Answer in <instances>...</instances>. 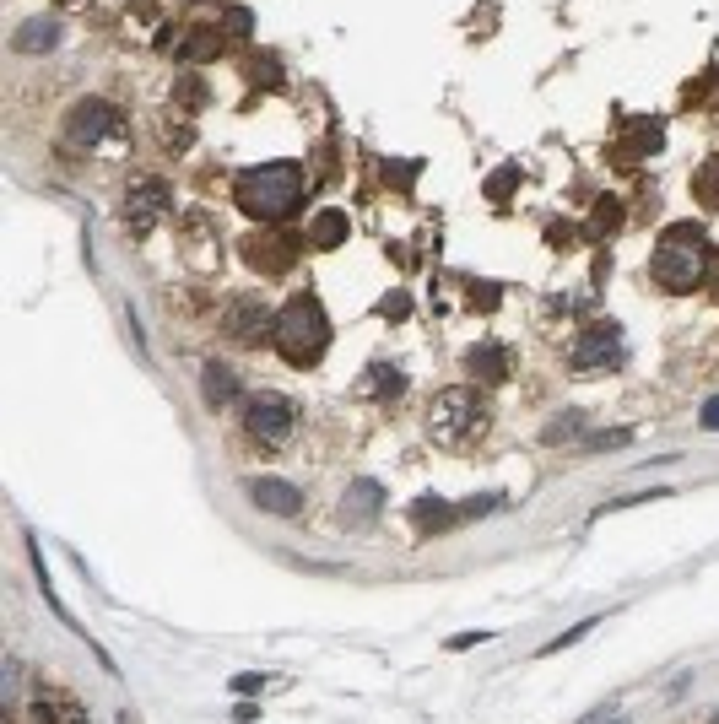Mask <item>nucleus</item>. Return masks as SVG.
Here are the masks:
<instances>
[{
    "instance_id": "obj_20",
    "label": "nucleus",
    "mask_w": 719,
    "mask_h": 724,
    "mask_svg": "<svg viewBox=\"0 0 719 724\" xmlns=\"http://www.w3.org/2000/svg\"><path fill=\"white\" fill-rule=\"evenodd\" d=\"M617 227H622V206H617V200H601V206H595V217H590V233H595V238H611Z\"/></svg>"
},
{
    "instance_id": "obj_12",
    "label": "nucleus",
    "mask_w": 719,
    "mask_h": 724,
    "mask_svg": "<svg viewBox=\"0 0 719 724\" xmlns=\"http://www.w3.org/2000/svg\"><path fill=\"white\" fill-rule=\"evenodd\" d=\"M379 508H384V487L363 476V481H352V487H346V498H341V519H346V525H374Z\"/></svg>"
},
{
    "instance_id": "obj_2",
    "label": "nucleus",
    "mask_w": 719,
    "mask_h": 724,
    "mask_svg": "<svg viewBox=\"0 0 719 724\" xmlns=\"http://www.w3.org/2000/svg\"><path fill=\"white\" fill-rule=\"evenodd\" d=\"M303 190H309V179H303L298 163H260V168L238 173V184H233L244 217H255V222H282V217H292V211H298V200H303Z\"/></svg>"
},
{
    "instance_id": "obj_7",
    "label": "nucleus",
    "mask_w": 719,
    "mask_h": 724,
    "mask_svg": "<svg viewBox=\"0 0 719 724\" xmlns=\"http://www.w3.org/2000/svg\"><path fill=\"white\" fill-rule=\"evenodd\" d=\"M114 130V103L103 98H82L65 119V146L71 152H92V146H103V136Z\"/></svg>"
},
{
    "instance_id": "obj_18",
    "label": "nucleus",
    "mask_w": 719,
    "mask_h": 724,
    "mask_svg": "<svg viewBox=\"0 0 719 724\" xmlns=\"http://www.w3.org/2000/svg\"><path fill=\"white\" fill-rule=\"evenodd\" d=\"M401 390H406V373L390 368V362H374V373L363 379V395H374V400H395Z\"/></svg>"
},
{
    "instance_id": "obj_13",
    "label": "nucleus",
    "mask_w": 719,
    "mask_h": 724,
    "mask_svg": "<svg viewBox=\"0 0 719 724\" xmlns=\"http://www.w3.org/2000/svg\"><path fill=\"white\" fill-rule=\"evenodd\" d=\"M465 368H471L476 384H503L509 379V346H498V341L471 346V352H465Z\"/></svg>"
},
{
    "instance_id": "obj_3",
    "label": "nucleus",
    "mask_w": 719,
    "mask_h": 724,
    "mask_svg": "<svg viewBox=\"0 0 719 724\" xmlns=\"http://www.w3.org/2000/svg\"><path fill=\"white\" fill-rule=\"evenodd\" d=\"M271 346H276V352H282L287 362H298V368L319 362V357H325V346H330V319H325V308H319L314 298H292L282 314H276Z\"/></svg>"
},
{
    "instance_id": "obj_28",
    "label": "nucleus",
    "mask_w": 719,
    "mask_h": 724,
    "mask_svg": "<svg viewBox=\"0 0 719 724\" xmlns=\"http://www.w3.org/2000/svg\"><path fill=\"white\" fill-rule=\"evenodd\" d=\"M714 724H719V714H714Z\"/></svg>"
},
{
    "instance_id": "obj_19",
    "label": "nucleus",
    "mask_w": 719,
    "mask_h": 724,
    "mask_svg": "<svg viewBox=\"0 0 719 724\" xmlns=\"http://www.w3.org/2000/svg\"><path fill=\"white\" fill-rule=\"evenodd\" d=\"M692 190H698V200L709 211H719V157H709V163L698 168V179H692Z\"/></svg>"
},
{
    "instance_id": "obj_22",
    "label": "nucleus",
    "mask_w": 719,
    "mask_h": 724,
    "mask_svg": "<svg viewBox=\"0 0 719 724\" xmlns=\"http://www.w3.org/2000/svg\"><path fill=\"white\" fill-rule=\"evenodd\" d=\"M633 152H660V125H638L633 130Z\"/></svg>"
},
{
    "instance_id": "obj_25",
    "label": "nucleus",
    "mask_w": 719,
    "mask_h": 724,
    "mask_svg": "<svg viewBox=\"0 0 719 724\" xmlns=\"http://www.w3.org/2000/svg\"><path fill=\"white\" fill-rule=\"evenodd\" d=\"M476 643H487V633H455V638H449V649H476Z\"/></svg>"
},
{
    "instance_id": "obj_24",
    "label": "nucleus",
    "mask_w": 719,
    "mask_h": 724,
    "mask_svg": "<svg viewBox=\"0 0 719 724\" xmlns=\"http://www.w3.org/2000/svg\"><path fill=\"white\" fill-rule=\"evenodd\" d=\"M698 422H703V427H709V433H719V395H714V400H709V406H703V411H698Z\"/></svg>"
},
{
    "instance_id": "obj_1",
    "label": "nucleus",
    "mask_w": 719,
    "mask_h": 724,
    "mask_svg": "<svg viewBox=\"0 0 719 724\" xmlns=\"http://www.w3.org/2000/svg\"><path fill=\"white\" fill-rule=\"evenodd\" d=\"M709 260H714L709 233H703L698 222H676V227H665L655 254H649V276H655L665 292H692L709 281Z\"/></svg>"
},
{
    "instance_id": "obj_16",
    "label": "nucleus",
    "mask_w": 719,
    "mask_h": 724,
    "mask_svg": "<svg viewBox=\"0 0 719 724\" xmlns=\"http://www.w3.org/2000/svg\"><path fill=\"white\" fill-rule=\"evenodd\" d=\"M346 233H352V222H346V211H319V217L309 222V244H314V249H336Z\"/></svg>"
},
{
    "instance_id": "obj_17",
    "label": "nucleus",
    "mask_w": 719,
    "mask_h": 724,
    "mask_svg": "<svg viewBox=\"0 0 719 724\" xmlns=\"http://www.w3.org/2000/svg\"><path fill=\"white\" fill-rule=\"evenodd\" d=\"M11 44L22 49V55H33V49H55L60 44V22H49V17H33L28 28H17V38Z\"/></svg>"
},
{
    "instance_id": "obj_26",
    "label": "nucleus",
    "mask_w": 719,
    "mask_h": 724,
    "mask_svg": "<svg viewBox=\"0 0 719 724\" xmlns=\"http://www.w3.org/2000/svg\"><path fill=\"white\" fill-rule=\"evenodd\" d=\"M509 184H514V168H509V173H498V179H492V190H487V195H492V200H503V195H509Z\"/></svg>"
},
{
    "instance_id": "obj_14",
    "label": "nucleus",
    "mask_w": 719,
    "mask_h": 724,
    "mask_svg": "<svg viewBox=\"0 0 719 724\" xmlns=\"http://www.w3.org/2000/svg\"><path fill=\"white\" fill-rule=\"evenodd\" d=\"M455 519H460V508H449V503H438V498L411 503V525H417V535H444Z\"/></svg>"
},
{
    "instance_id": "obj_6",
    "label": "nucleus",
    "mask_w": 719,
    "mask_h": 724,
    "mask_svg": "<svg viewBox=\"0 0 719 724\" xmlns=\"http://www.w3.org/2000/svg\"><path fill=\"white\" fill-rule=\"evenodd\" d=\"M622 357H628V341H622L617 325H590V330L574 335V346H568V368H574V373L622 368Z\"/></svg>"
},
{
    "instance_id": "obj_9",
    "label": "nucleus",
    "mask_w": 719,
    "mask_h": 724,
    "mask_svg": "<svg viewBox=\"0 0 719 724\" xmlns=\"http://www.w3.org/2000/svg\"><path fill=\"white\" fill-rule=\"evenodd\" d=\"M222 330H228L233 341L255 346V341H265V335L276 330V314L255 298V292H244V298H233V303H228V319H222Z\"/></svg>"
},
{
    "instance_id": "obj_27",
    "label": "nucleus",
    "mask_w": 719,
    "mask_h": 724,
    "mask_svg": "<svg viewBox=\"0 0 719 724\" xmlns=\"http://www.w3.org/2000/svg\"><path fill=\"white\" fill-rule=\"evenodd\" d=\"M709 287H714V298H719V249H714V260H709Z\"/></svg>"
},
{
    "instance_id": "obj_21",
    "label": "nucleus",
    "mask_w": 719,
    "mask_h": 724,
    "mask_svg": "<svg viewBox=\"0 0 719 724\" xmlns=\"http://www.w3.org/2000/svg\"><path fill=\"white\" fill-rule=\"evenodd\" d=\"M595 622H601V616H590V622L568 627V633H563V638H552V643H547V649H541V654H557V649H568V643H579L584 633H595Z\"/></svg>"
},
{
    "instance_id": "obj_15",
    "label": "nucleus",
    "mask_w": 719,
    "mask_h": 724,
    "mask_svg": "<svg viewBox=\"0 0 719 724\" xmlns=\"http://www.w3.org/2000/svg\"><path fill=\"white\" fill-rule=\"evenodd\" d=\"M201 395H206V406H233L238 400V379L222 362H206V373H201Z\"/></svg>"
},
{
    "instance_id": "obj_8",
    "label": "nucleus",
    "mask_w": 719,
    "mask_h": 724,
    "mask_svg": "<svg viewBox=\"0 0 719 724\" xmlns=\"http://www.w3.org/2000/svg\"><path fill=\"white\" fill-rule=\"evenodd\" d=\"M168 206H173L168 184H163V179H146V184H136V190L125 195V227H130L136 238H146L157 222L168 217Z\"/></svg>"
},
{
    "instance_id": "obj_11",
    "label": "nucleus",
    "mask_w": 719,
    "mask_h": 724,
    "mask_svg": "<svg viewBox=\"0 0 719 724\" xmlns=\"http://www.w3.org/2000/svg\"><path fill=\"white\" fill-rule=\"evenodd\" d=\"M249 498H255L265 514H282V519H292V514H303V492L292 487V481H276V476H260V481H249Z\"/></svg>"
},
{
    "instance_id": "obj_10",
    "label": "nucleus",
    "mask_w": 719,
    "mask_h": 724,
    "mask_svg": "<svg viewBox=\"0 0 719 724\" xmlns=\"http://www.w3.org/2000/svg\"><path fill=\"white\" fill-rule=\"evenodd\" d=\"M33 724H87V708L60 687H38L33 692Z\"/></svg>"
},
{
    "instance_id": "obj_23",
    "label": "nucleus",
    "mask_w": 719,
    "mask_h": 724,
    "mask_svg": "<svg viewBox=\"0 0 719 724\" xmlns=\"http://www.w3.org/2000/svg\"><path fill=\"white\" fill-rule=\"evenodd\" d=\"M265 676H255V670H244V676H233V692H260Z\"/></svg>"
},
{
    "instance_id": "obj_5",
    "label": "nucleus",
    "mask_w": 719,
    "mask_h": 724,
    "mask_svg": "<svg viewBox=\"0 0 719 724\" xmlns=\"http://www.w3.org/2000/svg\"><path fill=\"white\" fill-rule=\"evenodd\" d=\"M292 400L287 395H255L244 406V433H249V444H260V449H282L287 438H292Z\"/></svg>"
},
{
    "instance_id": "obj_4",
    "label": "nucleus",
    "mask_w": 719,
    "mask_h": 724,
    "mask_svg": "<svg viewBox=\"0 0 719 724\" xmlns=\"http://www.w3.org/2000/svg\"><path fill=\"white\" fill-rule=\"evenodd\" d=\"M487 427V406H482V395L476 390H444V395H433V406H428V438L438 449H465L476 433Z\"/></svg>"
}]
</instances>
